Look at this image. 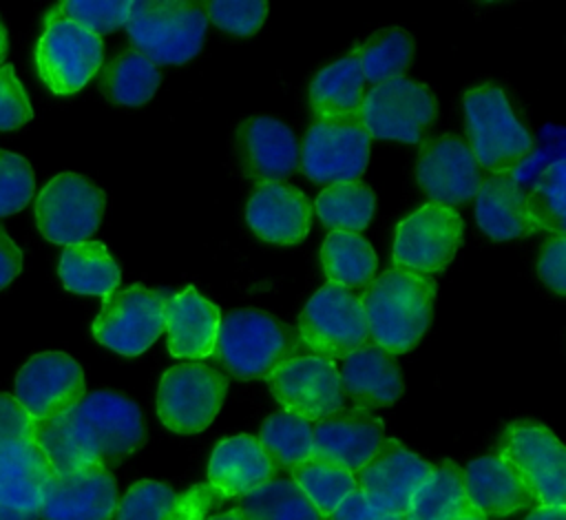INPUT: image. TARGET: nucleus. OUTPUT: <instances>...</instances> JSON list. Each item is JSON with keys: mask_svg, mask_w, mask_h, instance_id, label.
<instances>
[{"mask_svg": "<svg viewBox=\"0 0 566 520\" xmlns=\"http://www.w3.org/2000/svg\"><path fill=\"white\" fill-rule=\"evenodd\" d=\"M33 443L42 449L55 476L97 465L88 443L69 412L49 420H38L33 427Z\"/></svg>", "mask_w": 566, "mask_h": 520, "instance_id": "obj_38", "label": "nucleus"}, {"mask_svg": "<svg viewBox=\"0 0 566 520\" xmlns=\"http://www.w3.org/2000/svg\"><path fill=\"white\" fill-rule=\"evenodd\" d=\"M4 53H7V29H4V24L0 20V60L4 58Z\"/></svg>", "mask_w": 566, "mask_h": 520, "instance_id": "obj_52", "label": "nucleus"}, {"mask_svg": "<svg viewBox=\"0 0 566 520\" xmlns=\"http://www.w3.org/2000/svg\"><path fill=\"white\" fill-rule=\"evenodd\" d=\"M69 414L88 443L97 465L106 469L130 456L146 440L142 409L135 401L117 392H88Z\"/></svg>", "mask_w": 566, "mask_h": 520, "instance_id": "obj_9", "label": "nucleus"}, {"mask_svg": "<svg viewBox=\"0 0 566 520\" xmlns=\"http://www.w3.org/2000/svg\"><path fill=\"white\" fill-rule=\"evenodd\" d=\"M221 312L195 288L164 301L168 352L175 358H206L214 352Z\"/></svg>", "mask_w": 566, "mask_h": 520, "instance_id": "obj_27", "label": "nucleus"}, {"mask_svg": "<svg viewBox=\"0 0 566 520\" xmlns=\"http://www.w3.org/2000/svg\"><path fill=\"white\" fill-rule=\"evenodd\" d=\"M385 440V425L369 409L343 407L312 423V458L356 474Z\"/></svg>", "mask_w": 566, "mask_h": 520, "instance_id": "obj_20", "label": "nucleus"}, {"mask_svg": "<svg viewBox=\"0 0 566 520\" xmlns=\"http://www.w3.org/2000/svg\"><path fill=\"white\" fill-rule=\"evenodd\" d=\"M433 465L409 451L400 440L385 438L378 451L356 474V487L385 516L407 513L416 489L429 478Z\"/></svg>", "mask_w": 566, "mask_h": 520, "instance_id": "obj_17", "label": "nucleus"}, {"mask_svg": "<svg viewBox=\"0 0 566 520\" xmlns=\"http://www.w3.org/2000/svg\"><path fill=\"white\" fill-rule=\"evenodd\" d=\"M53 476L33 440L0 447V520H40L42 491Z\"/></svg>", "mask_w": 566, "mask_h": 520, "instance_id": "obj_22", "label": "nucleus"}, {"mask_svg": "<svg viewBox=\"0 0 566 520\" xmlns=\"http://www.w3.org/2000/svg\"><path fill=\"white\" fill-rule=\"evenodd\" d=\"M237 509L248 520H325L290 478H272L248 491Z\"/></svg>", "mask_w": 566, "mask_h": 520, "instance_id": "obj_39", "label": "nucleus"}, {"mask_svg": "<svg viewBox=\"0 0 566 520\" xmlns=\"http://www.w3.org/2000/svg\"><path fill=\"white\" fill-rule=\"evenodd\" d=\"M35 190L31 164L11 150L0 148V217L20 212Z\"/></svg>", "mask_w": 566, "mask_h": 520, "instance_id": "obj_43", "label": "nucleus"}, {"mask_svg": "<svg viewBox=\"0 0 566 520\" xmlns=\"http://www.w3.org/2000/svg\"><path fill=\"white\" fill-rule=\"evenodd\" d=\"M495 456L506 460L537 498V507H566V451L542 423L513 420L504 427Z\"/></svg>", "mask_w": 566, "mask_h": 520, "instance_id": "obj_5", "label": "nucleus"}, {"mask_svg": "<svg viewBox=\"0 0 566 520\" xmlns=\"http://www.w3.org/2000/svg\"><path fill=\"white\" fill-rule=\"evenodd\" d=\"M296 332L307 354L327 361L345 358L369 341L360 297L338 283H327L310 297Z\"/></svg>", "mask_w": 566, "mask_h": 520, "instance_id": "obj_6", "label": "nucleus"}, {"mask_svg": "<svg viewBox=\"0 0 566 520\" xmlns=\"http://www.w3.org/2000/svg\"><path fill=\"white\" fill-rule=\"evenodd\" d=\"M462 230L458 210L433 201L420 206L396 228L394 266L427 277L447 268L462 243Z\"/></svg>", "mask_w": 566, "mask_h": 520, "instance_id": "obj_13", "label": "nucleus"}, {"mask_svg": "<svg viewBox=\"0 0 566 520\" xmlns=\"http://www.w3.org/2000/svg\"><path fill=\"white\" fill-rule=\"evenodd\" d=\"M566 239L564 237H553L548 239L537 257V274L544 281L548 290L555 294H566Z\"/></svg>", "mask_w": 566, "mask_h": 520, "instance_id": "obj_46", "label": "nucleus"}, {"mask_svg": "<svg viewBox=\"0 0 566 520\" xmlns=\"http://www.w3.org/2000/svg\"><path fill=\"white\" fill-rule=\"evenodd\" d=\"M208 20H212L221 31L239 38L254 35L268 15V4L261 0H212L203 2Z\"/></svg>", "mask_w": 566, "mask_h": 520, "instance_id": "obj_44", "label": "nucleus"}, {"mask_svg": "<svg viewBox=\"0 0 566 520\" xmlns=\"http://www.w3.org/2000/svg\"><path fill=\"white\" fill-rule=\"evenodd\" d=\"M57 274L66 290L95 297H108L115 292L122 277L117 261L99 241L66 246L60 257Z\"/></svg>", "mask_w": 566, "mask_h": 520, "instance_id": "obj_31", "label": "nucleus"}, {"mask_svg": "<svg viewBox=\"0 0 566 520\" xmlns=\"http://www.w3.org/2000/svg\"><path fill=\"white\" fill-rule=\"evenodd\" d=\"M524 520H566V507H533Z\"/></svg>", "mask_w": 566, "mask_h": 520, "instance_id": "obj_50", "label": "nucleus"}, {"mask_svg": "<svg viewBox=\"0 0 566 520\" xmlns=\"http://www.w3.org/2000/svg\"><path fill=\"white\" fill-rule=\"evenodd\" d=\"M117 482L111 469L88 465L84 469L51 476L42 491V520H113L117 511Z\"/></svg>", "mask_w": 566, "mask_h": 520, "instance_id": "obj_19", "label": "nucleus"}, {"mask_svg": "<svg viewBox=\"0 0 566 520\" xmlns=\"http://www.w3.org/2000/svg\"><path fill=\"white\" fill-rule=\"evenodd\" d=\"M237 148L245 173L259 184L283 181L298 168V139L279 117L256 113L237 128Z\"/></svg>", "mask_w": 566, "mask_h": 520, "instance_id": "obj_21", "label": "nucleus"}, {"mask_svg": "<svg viewBox=\"0 0 566 520\" xmlns=\"http://www.w3.org/2000/svg\"><path fill=\"white\" fill-rule=\"evenodd\" d=\"M382 518L385 513L376 509L358 487L349 491L329 516V520H382Z\"/></svg>", "mask_w": 566, "mask_h": 520, "instance_id": "obj_48", "label": "nucleus"}, {"mask_svg": "<svg viewBox=\"0 0 566 520\" xmlns=\"http://www.w3.org/2000/svg\"><path fill=\"white\" fill-rule=\"evenodd\" d=\"M455 520H486V518L475 511V513H469V516H462V518H455Z\"/></svg>", "mask_w": 566, "mask_h": 520, "instance_id": "obj_54", "label": "nucleus"}, {"mask_svg": "<svg viewBox=\"0 0 566 520\" xmlns=\"http://www.w3.org/2000/svg\"><path fill=\"white\" fill-rule=\"evenodd\" d=\"M338 374L345 401L356 409L371 412L374 407L394 405L405 392V381L394 354L371 341L347 354Z\"/></svg>", "mask_w": 566, "mask_h": 520, "instance_id": "obj_25", "label": "nucleus"}, {"mask_svg": "<svg viewBox=\"0 0 566 520\" xmlns=\"http://www.w3.org/2000/svg\"><path fill=\"white\" fill-rule=\"evenodd\" d=\"M321 263L329 283L349 290L367 288L378 268L371 243L354 232H329L321 246Z\"/></svg>", "mask_w": 566, "mask_h": 520, "instance_id": "obj_34", "label": "nucleus"}, {"mask_svg": "<svg viewBox=\"0 0 566 520\" xmlns=\"http://www.w3.org/2000/svg\"><path fill=\"white\" fill-rule=\"evenodd\" d=\"M22 270V252L0 226V290H4Z\"/></svg>", "mask_w": 566, "mask_h": 520, "instance_id": "obj_49", "label": "nucleus"}, {"mask_svg": "<svg viewBox=\"0 0 566 520\" xmlns=\"http://www.w3.org/2000/svg\"><path fill=\"white\" fill-rule=\"evenodd\" d=\"M365 84H382L402 77L413 60V38L398 27L380 29L354 49Z\"/></svg>", "mask_w": 566, "mask_h": 520, "instance_id": "obj_37", "label": "nucleus"}, {"mask_svg": "<svg viewBox=\"0 0 566 520\" xmlns=\"http://www.w3.org/2000/svg\"><path fill=\"white\" fill-rule=\"evenodd\" d=\"M462 476L469 505L486 520L506 518L515 511L537 507V498L531 487L495 454L471 460L462 469Z\"/></svg>", "mask_w": 566, "mask_h": 520, "instance_id": "obj_26", "label": "nucleus"}, {"mask_svg": "<svg viewBox=\"0 0 566 520\" xmlns=\"http://www.w3.org/2000/svg\"><path fill=\"white\" fill-rule=\"evenodd\" d=\"M256 440L276 471H292L312 458V423L285 409L263 420Z\"/></svg>", "mask_w": 566, "mask_h": 520, "instance_id": "obj_36", "label": "nucleus"}, {"mask_svg": "<svg viewBox=\"0 0 566 520\" xmlns=\"http://www.w3.org/2000/svg\"><path fill=\"white\" fill-rule=\"evenodd\" d=\"M469 146L480 168L489 173L513 170L533 148V137L515 117L497 84H480L464 93Z\"/></svg>", "mask_w": 566, "mask_h": 520, "instance_id": "obj_4", "label": "nucleus"}, {"mask_svg": "<svg viewBox=\"0 0 566 520\" xmlns=\"http://www.w3.org/2000/svg\"><path fill=\"white\" fill-rule=\"evenodd\" d=\"M475 513L464 491L462 467L453 460L433 465L429 478L416 489L407 516L409 520H455Z\"/></svg>", "mask_w": 566, "mask_h": 520, "instance_id": "obj_32", "label": "nucleus"}, {"mask_svg": "<svg viewBox=\"0 0 566 520\" xmlns=\"http://www.w3.org/2000/svg\"><path fill=\"white\" fill-rule=\"evenodd\" d=\"M84 394V372L73 356L40 352L20 367L13 398L38 423L71 412Z\"/></svg>", "mask_w": 566, "mask_h": 520, "instance_id": "obj_16", "label": "nucleus"}, {"mask_svg": "<svg viewBox=\"0 0 566 520\" xmlns=\"http://www.w3.org/2000/svg\"><path fill=\"white\" fill-rule=\"evenodd\" d=\"M382 520H409L407 513H391V516H385Z\"/></svg>", "mask_w": 566, "mask_h": 520, "instance_id": "obj_53", "label": "nucleus"}, {"mask_svg": "<svg viewBox=\"0 0 566 520\" xmlns=\"http://www.w3.org/2000/svg\"><path fill=\"white\" fill-rule=\"evenodd\" d=\"M245 221L268 243L296 246L310 232L312 206L296 186L285 181L259 184L245 204Z\"/></svg>", "mask_w": 566, "mask_h": 520, "instance_id": "obj_23", "label": "nucleus"}, {"mask_svg": "<svg viewBox=\"0 0 566 520\" xmlns=\"http://www.w3.org/2000/svg\"><path fill=\"white\" fill-rule=\"evenodd\" d=\"M124 27L135 51L153 64H184L201 51L208 15L203 2L135 0Z\"/></svg>", "mask_w": 566, "mask_h": 520, "instance_id": "obj_3", "label": "nucleus"}, {"mask_svg": "<svg viewBox=\"0 0 566 520\" xmlns=\"http://www.w3.org/2000/svg\"><path fill=\"white\" fill-rule=\"evenodd\" d=\"M223 500L208 482L175 491L166 482L139 480L117 502L115 520H206Z\"/></svg>", "mask_w": 566, "mask_h": 520, "instance_id": "obj_24", "label": "nucleus"}, {"mask_svg": "<svg viewBox=\"0 0 566 520\" xmlns=\"http://www.w3.org/2000/svg\"><path fill=\"white\" fill-rule=\"evenodd\" d=\"M130 2L128 0H66L55 4L44 20L62 18L93 35L117 31L126 24Z\"/></svg>", "mask_w": 566, "mask_h": 520, "instance_id": "obj_42", "label": "nucleus"}, {"mask_svg": "<svg viewBox=\"0 0 566 520\" xmlns=\"http://www.w3.org/2000/svg\"><path fill=\"white\" fill-rule=\"evenodd\" d=\"M475 221L482 232L495 241L522 239L537 232L528 217L526 190L513 170L491 173L480 181L475 193Z\"/></svg>", "mask_w": 566, "mask_h": 520, "instance_id": "obj_28", "label": "nucleus"}, {"mask_svg": "<svg viewBox=\"0 0 566 520\" xmlns=\"http://www.w3.org/2000/svg\"><path fill=\"white\" fill-rule=\"evenodd\" d=\"M228 378L203 363H179L164 372L157 387L159 420L177 434L203 431L217 418Z\"/></svg>", "mask_w": 566, "mask_h": 520, "instance_id": "obj_10", "label": "nucleus"}, {"mask_svg": "<svg viewBox=\"0 0 566 520\" xmlns=\"http://www.w3.org/2000/svg\"><path fill=\"white\" fill-rule=\"evenodd\" d=\"M564 193H566L564 159H555L542 173L531 195H526L528 217L537 230H548L555 237H564Z\"/></svg>", "mask_w": 566, "mask_h": 520, "instance_id": "obj_41", "label": "nucleus"}, {"mask_svg": "<svg viewBox=\"0 0 566 520\" xmlns=\"http://www.w3.org/2000/svg\"><path fill=\"white\" fill-rule=\"evenodd\" d=\"M365 95V80L356 53L321 69L310 84V108L314 119L356 115Z\"/></svg>", "mask_w": 566, "mask_h": 520, "instance_id": "obj_30", "label": "nucleus"}, {"mask_svg": "<svg viewBox=\"0 0 566 520\" xmlns=\"http://www.w3.org/2000/svg\"><path fill=\"white\" fill-rule=\"evenodd\" d=\"M33 427L35 420L22 405L9 394H0V447L15 440H33Z\"/></svg>", "mask_w": 566, "mask_h": 520, "instance_id": "obj_47", "label": "nucleus"}, {"mask_svg": "<svg viewBox=\"0 0 566 520\" xmlns=\"http://www.w3.org/2000/svg\"><path fill=\"white\" fill-rule=\"evenodd\" d=\"M416 179L433 204L453 208L475 197L482 175L471 146L458 135H440L420 146Z\"/></svg>", "mask_w": 566, "mask_h": 520, "instance_id": "obj_18", "label": "nucleus"}, {"mask_svg": "<svg viewBox=\"0 0 566 520\" xmlns=\"http://www.w3.org/2000/svg\"><path fill=\"white\" fill-rule=\"evenodd\" d=\"M436 290L431 277L398 268L374 277L360 297L371 343L389 354L413 350L431 325Z\"/></svg>", "mask_w": 566, "mask_h": 520, "instance_id": "obj_1", "label": "nucleus"}, {"mask_svg": "<svg viewBox=\"0 0 566 520\" xmlns=\"http://www.w3.org/2000/svg\"><path fill=\"white\" fill-rule=\"evenodd\" d=\"M159 82V66L135 49H126L104 66L99 89L117 106H142L155 95Z\"/></svg>", "mask_w": 566, "mask_h": 520, "instance_id": "obj_33", "label": "nucleus"}, {"mask_svg": "<svg viewBox=\"0 0 566 520\" xmlns=\"http://www.w3.org/2000/svg\"><path fill=\"white\" fill-rule=\"evenodd\" d=\"M33 117L31 102L11 64L0 66V131L24 126Z\"/></svg>", "mask_w": 566, "mask_h": 520, "instance_id": "obj_45", "label": "nucleus"}, {"mask_svg": "<svg viewBox=\"0 0 566 520\" xmlns=\"http://www.w3.org/2000/svg\"><path fill=\"white\" fill-rule=\"evenodd\" d=\"M106 208V195L77 173L55 175L35 199V221L44 239L60 246L88 241Z\"/></svg>", "mask_w": 566, "mask_h": 520, "instance_id": "obj_11", "label": "nucleus"}, {"mask_svg": "<svg viewBox=\"0 0 566 520\" xmlns=\"http://www.w3.org/2000/svg\"><path fill=\"white\" fill-rule=\"evenodd\" d=\"M164 330V299L142 283L104 297L102 310L93 321V336L122 356L146 352Z\"/></svg>", "mask_w": 566, "mask_h": 520, "instance_id": "obj_12", "label": "nucleus"}, {"mask_svg": "<svg viewBox=\"0 0 566 520\" xmlns=\"http://www.w3.org/2000/svg\"><path fill=\"white\" fill-rule=\"evenodd\" d=\"M438 104L429 86L396 77L365 91L358 117L371 139L418 144L436 122Z\"/></svg>", "mask_w": 566, "mask_h": 520, "instance_id": "obj_7", "label": "nucleus"}, {"mask_svg": "<svg viewBox=\"0 0 566 520\" xmlns=\"http://www.w3.org/2000/svg\"><path fill=\"white\" fill-rule=\"evenodd\" d=\"M102 58L104 46L99 35L62 18L44 20V31L35 46V66L53 93L66 95L80 91L99 71Z\"/></svg>", "mask_w": 566, "mask_h": 520, "instance_id": "obj_14", "label": "nucleus"}, {"mask_svg": "<svg viewBox=\"0 0 566 520\" xmlns=\"http://www.w3.org/2000/svg\"><path fill=\"white\" fill-rule=\"evenodd\" d=\"M290 474V480L305 493L323 518H329L340 500L356 489L352 471L321 458H307Z\"/></svg>", "mask_w": 566, "mask_h": 520, "instance_id": "obj_40", "label": "nucleus"}, {"mask_svg": "<svg viewBox=\"0 0 566 520\" xmlns=\"http://www.w3.org/2000/svg\"><path fill=\"white\" fill-rule=\"evenodd\" d=\"M276 469L261 449L259 440L248 434L223 438L208 462V485L223 498L245 496L248 491L270 482Z\"/></svg>", "mask_w": 566, "mask_h": 520, "instance_id": "obj_29", "label": "nucleus"}, {"mask_svg": "<svg viewBox=\"0 0 566 520\" xmlns=\"http://www.w3.org/2000/svg\"><path fill=\"white\" fill-rule=\"evenodd\" d=\"M298 332L254 308L230 310L219 321L214 356L239 381L268 378L279 365L298 356Z\"/></svg>", "mask_w": 566, "mask_h": 520, "instance_id": "obj_2", "label": "nucleus"}, {"mask_svg": "<svg viewBox=\"0 0 566 520\" xmlns=\"http://www.w3.org/2000/svg\"><path fill=\"white\" fill-rule=\"evenodd\" d=\"M206 520H248V518L234 507V509L223 511V513H210Z\"/></svg>", "mask_w": 566, "mask_h": 520, "instance_id": "obj_51", "label": "nucleus"}, {"mask_svg": "<svg viewBox=\"0 0 566 520\" xmlns=\"http://www.w3.org/2000/svg\"><path fill=\"white\" fill-rule=\"evenodd\" d=\"M314 208L318 219L332 232H354L365 230L376 212V195L363 181L332 184L318 193Z\"/></svg>", "mask_w": 566, "mask_h": 520, "instance_id": "obj_35", "label": "nucleus"}, {"mask_svg": "<svg viewBox=\"0 0 566 520\" xmlns=\"http://www.w3.org/2000/svg\"><path fill=\"white\" fill-rule=\"evenodd\" d=\"M268 385L279 405L310 423H316L345 407L340 374L334 361L298 354L279 365Z\"/></svg>", "mask_w": 566, "mask_h": 520, "instance_id": "obj_15", "label": "nucleus"}, {"mask_svg": "<svg viewBox=\"0 0 566 520\" xmlns=\"http://www.w3.org/2000/svg\"><path fill=\"white\" fill-rule=\"evenodd\" d=\"M369 144L358 113L314 119L298 148V166L314 184L332 186L356 181L369 162Z\"/></svg>", "mask_w": 566, "mask_h": 520, "instance_id": "obj_8", "label": "nucleus"}]
</instances>
